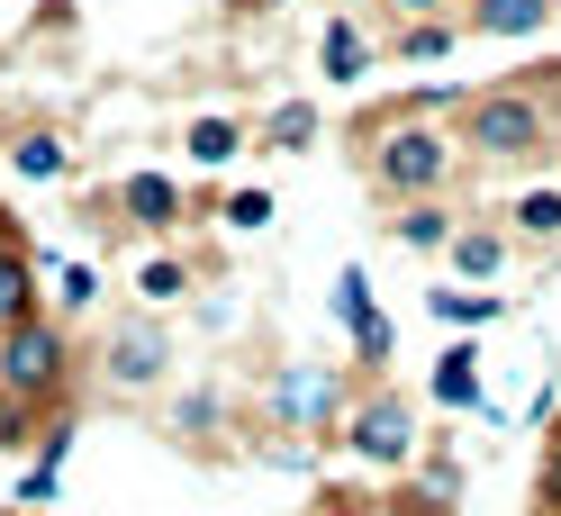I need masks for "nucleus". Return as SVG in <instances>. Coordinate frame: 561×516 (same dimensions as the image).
I'll list each match as a JSON object with an SVG mask.
<instances>
[{
    "label": "nucleus",
    "mask_w": 561,
    "mask_h": 516,
    "mask_svg": "<svg viewBox=\"0 0 561 516\" xmlns=\"http://www.w3.org/2000/svg\"><path fill=\"white\" fill-rule=\"evenodd\" d=\"M354 163L380 199H444L453 172H462V146H453L444 118H390V110H363L354 118Z\"/></svg>",
    "instance_id": "f257e3e1"
},
{
    "label": "nucleus",
    "mask_w": 561,
    "mask_h": 516,
    "mask_svg": "<svg viewBox=\"0 0 561 516\" xmlns=\"http://www.w3.org/2000/svg\"><path fill=\"white\" fill-rule=\"evenodd\" d=\"M552 100L535 82H499V91H471L462 110H453V146L480 154V163H535L552 146Z\"/></svg>",
    "instance_id": "f03ea898"
},
{
    "label": "nucleus",
    "mask_w": 561,
    "mask_h": 516,
    "mask_svg": "<svg viewBox=\"0 0 561 516\" xmlns=\"http://www.w3.org/2000/svg\"><path fill=\"white\" fill-rule=\"evenodd\" d=\"M0 390H19L27 408L55 417V408L73 399V326L46 318V308L37 318H10L0 326Z\"/></svg>",
    "instance_id": "7ed1b4c3"
},
{
    "label": "nucleus",
    "mask_w": 561,
    "mask_h": 516,
    "mask_svg": "<svg viewBox=\"0 0 561 516\" xmlns=\"http://www.w3.org/2000/svg\"><path fill=\"white\" fill-rule=\"evenodd\" d=\"M335 444H344V454H354L363 471H408L416 454H426V435H416V399H399V390L371 371V381H363L354 399H344Z\"/></svg>",
    "instance_id": "20e7f679"
},
{
    "label": "nucleus",
    "mask_w": 561,
    "mask_h": 516,
    "mask_svg": "<svg viewBox=\"0 0 561 516\" xmlns=\"http://www.w3.org/2000/svg\"><path fill=\"white\" fill-rule=\"evenodd\" d=\"M344 390L327 363H272V381H263V426L272 435H335V417H344Z\"/></svg>",
    "instance_id": "39448f33"
},
{
    "label": "nucleus",
    "mask_w": 561,
    "mask_h": 516,
    "mask_svg": "<svg viewBox=\"0 0 561 516\" xmlns=\"http://www.w3.org/2000/svg\"><path fill=\"white\" fill-rule=\"evenodd\" d=\"M163 381H172V335L154 318H127L100 335V390L110 399H154Z\"/></svg>",
    "instance_id": "423d86ee"
},
{
    "label": "nucleus",
    "mask_w": 561,
    "mask_h": 516,
    "mask_svg": "<svg viewBox=\"0 0 561 516\" xmlns=\"http://www.w3.org/2000/svg\"><path fill=\"white\" fill-rule=\"evenodd\" d=\"M335 326H344V344H354V363L363 371H380V363H390L399 354V326H390V308H380V290H371V272L363 263H344L335 272Z\"/></svg>",
    "instance_id": "0eeeda50"
},
{
    "label": "nucleus",
    "mask_w": 561,
    "mask_h": 516,
    "mask_svg": "<svg viewBox=\"0 0 561 516\" xmlns=\"http://www.w3.org/2000/svg\"><path fill=\"white\" fill-rule=\"evenodd\" d=\"M110 209H118V227H136V236H182L199 209H191V191L172 182V172H127V182H110Z\"/></svg>",
    "instance_id": "6e6552de"
},
{
    "label": "nucleus",
    "mask_w": 561,
    "mask_h": 516,
    "mask_svg": "<svg viewBox=\"0 0 561 516\" xmlns=\"http://www.w3.org/2000/svg\"><path fill=\"white\" fill-rule=\"evenodd\" d=\"M380 64H390V55H380L371 19H363V10H327V27H318V73H327L335 91H363Z\"/></svg>",
    "instance_id": "1a4fd4ad"
},
{
    "label": "nucleus",
    "mask_w": 561,
    "mask_h": 516,
    "mask_svg": "<svg viewBox=\"0 0 561 516\" xmlns=\"http://www.w3.org/2000/svg\"><path fill=\"white\" fill-rule=\"evenodd\" d=\"M444 272H453V282L499 290L507 272H516V236H507L499 218H453V236H444Z\"/></svg>",
    "instance_id": "9d476101"
},
{
    "label": "nucleus",
    "mask_w": 561,
    "mask_h": 516,
    "mask_svg": "<svg viewBox=\"0 0 561 516\" xmlns=\"http://www.w3.org/2000/svg\"><path fill=\"white\" fill-rule=\"evenodd\" d=\"M426 399L444 408V417H480V408H489V381H480V344H471V335H453L444 354H435V371H426Z\"/></svg>",
    "instance_id": "9b49d317"
},
{
    "label": "nucleus",
    "mask_w": 561,
    "mask_h": 516,
    "mask_svg": "<svg viewBox=\"0 0 561 516\" xmlns=\"http://www.w3.org/2000/svg\"><path fill=\"white\" fill-rule=\"evenodd\" d=\"M516 245H561V172H535V182L507 191V209H489Z\"/></svg>",
    "instance_id": "f8f14e48"
},
{
    "label": "nucleus",
    "mask_w": 561,
    "mask_h": 516,
    "mask_svg": "<svg viewBox=\"0 0 561 516\" xmlns=\"http://www.w3.org/2000/svg\"><path fill=\"white\" fill-rule=\"evenodd\" d=\"M127 290H136V308H146V318H154V308H182V299L199 290V263L172 254V245H146V254L127 263Z\"/></svg>",
    "instance_id": "ddd939ff"
},
{
    "label": "nucleus",
    "mask_w": 561,
    "mask_h": 516,
    "mask_svg": "<svg viewBox=\"0 0 561 516\" xmlns=\"http://www.w3.org/2000/svg\"><path fill=\"white\" fill-rule=\"evenodd\" d=\"M426 318L453 326V335H480V326L507 318V290H480V282H453V272H444V282L426 290Z\"/></svg>",
    "instance_id": "4468645a"
},
{
    "label": "nucleus",
    "mask_w": 561,
    "mask_h": 516,
    "mask_svg": "<svg viewBox=\"0 0 561 516\" xmlns=\"http://www.w3.org/2000/svg\"><path fill=\"white\" fill-rule=\"evenodd\" d=\"M100 299H110V272H100L91 254H73V263H46V318L82 326V318H91Z\"/></svg>",
    "instance_id": "2eb2a0df"
},
{
    "label": "nucleus",
    "mask_w": 561,
    "mask_h": 516,
    "mask_svg": "<svg viewBox=\"0 0 561 516\" xmlns=\"http://www.w3.org/2000/svg\"><path fill=\"white\" fill-rule=\"evenodd\" d=\"M10 172H19V182H46V191H55V182H73V172H82V154L64 146L55 127H19V136H10Z\"/></svg>",
    "instance_id": "dca6fc26"
},
{
    "label": "nucleus",
    "mask_w": 561,
    "mask_h": 516,
    "mask_svg": "<svg viewBox=\"0 0 561 516\" xmlns=\"http://www.w3.org/2000/svg\"><path fill=\"white\" fill-rule=\"evenodd\" d=\"M552 19L561 0H462V27H480V37H543Z\"/></svg>",
    "instance_id": "f3484780"
},
{
    "label": "nucleus",
    "mask_w": 561,
    "mask_h": 516,
    "mask_svg": "<svg viewBox=\"0 0 561 516\" xmlns=\"http://www.w3.org/2000/svg\"><path fill=\"white\" fill-rule=\"evenodd\" d=\"M182 154H191L199 172H227L236 154H254V127L227 118V110H199V118H191V136H182Z\"/></svg>",
    "instance_id": "a211bd4d"
},
{
    "label": "nucleus",
    "mask_w": 561,
    "mask_h": 516,
    "mask_svg": "<svg viewBox=\"0 0 561 516\" xmlns=\"http://www.w3.org/2000/svg\"><path fill=\"white\" fill-rule=\"evenodd\" d=\"M453 46H462V19H408L399 37H380V55H399V64H453Z\"/></svg>",
    "instance_id": "6ab92c4d"
},
{
    "label": "nucleus",
    "mask_w": 561,
    "mask_h": 516,
    "mask_svg": "<svg viewBox=\"0 0 561 516\" xmlns=\"http://www.w3.org/2000/svg\"><path fill=\"white\" fill-rule=\"evenodd\" d=\"M37 308H46L37 254H27V245H0V326H10V318H37Z\"/></svg>",
    "instance_id": "aec40b11"
},
{
    "label": "nucleus",
    "mask_w": 561,
    "mask_h": 516,
    "mask_svg": "<svg viewBox=\"0 0 561 516\" xmlns=\"http://www.w3.org/2000/svg\"><path fill=\"white\" fill-rule=\"evenodd\" d=\"M254 146H263V154H308V146H318V110H308V100H280V110H263Z\"/></svg>",
    "instance_id": "412c9836"
},
{
    "label": "nucleus",
    "mask_w": 561,
    "mask_h": 516,
    "mask_svg": "<svg viewBox=\"0 0 561 516\" xmlns=\"http://www.w3.org/2000/svg\"><path fill=\"white\" fill-rule=\"evenodd\" d=\"M390 236H399L408 254H444V236H453V209H444V199H399Z\"/></svg>",
    "instance_id": "4be33fe9"
},
{
    "label": "nucleus",
    "mask_w": 561,
    "mask_h": 516,
    "mask_svg": "<svg viewBox=\"0 0 561 516\" xmlns=\"http://www.w3.org/2000/svg\"><path fill=\"white\" fill-rule=\"evenodd\" d=\"M272 218H280V209H272V191H263V182H236V191H218V227H227V236H263Z\"/></svg>",
    "instance_id": "5701e85b"
},
{
    "label": "nucleus",
    "mask_w": 561,
    "mask_h": 516,
    "mask_svg": "<svg viewBox=\"0 0 561 516\" xmlns=\"http://www.w3.org/2000/svg\"><path fill=\"white\" fill-rule=\"evenodd\" d=\"M462 100H471V91L444 73V82H416V91H399V100H380V110H390V118H444V127H453V110H462Z\"/></svg>",
    "instance_id": "b1692460"
},
{
    "label": "nucleus",
    "mask_w": 561,
    "mask_h": 516,
    "mask_svg": "<svg viewBox=\"0 0 561 516\" xmlns=\"http://www.w3.org/2000/svg\"><path fill=\"white\" fill-rule=\"evenodd\" d=\"M218 426H227V399L218 390H182V399H172V435H182V444H218Z\"/></svg>",
    "instance_id": "393cba45"
},
{
    "label": "nucleus",
    "mask_w": 561,
    "mask_h": 516,
    "mask_svg": "<svg viewBox=\"0 0 561 516\" xmlns=\"http://www.w3.org/2000/svg\"><path fill=\"white\" fill-rule=\"evenodd\" d=\"M408 471H416V498H426V507H444V516L462 507V462H453V454H416Z\"/></svg>",
    "instance_id": "a878e982"
},
{
    "label": "nucleus",
    "mask_w": 561,
    "mask_h": 516,
    "mask_svg": "<svg viewBox=\"0 0 561 516\" xmlns=\"http://www.w3.org/2000/svg\"><path fill=\"white\" fill-rule=\"evenodd\" d=\"M37 426H46V408H27L19 390H0V454H27V444H37Z\"/></svg>",
    "instance_id": "bb28decb"
},
{
    "label": "nucleus",
    "mask_w": 561,
    "mask_h": 516,
    "mask_svg": "<svg viewBox=\"0 0 561 516\" xmlns=\"http://www.w3.org/2000/svg\"><path fill=\"white\" fill-rule=\"evenodd\" d=\"M55 490H64V462H37V454H27V471H19V507H55Z\"/></svg>",
    "instance_id": "cd10ccee"
},
{
    "label": "nucleus",
    "mask_w": 561,
    "mask_h": 516,
    "mask_svg": "<svg viewBox=\"0 0 561 516\" xmlns=\"http://www.w3.org/2000/svg\"><path fill=\"white\" fill-rule=\"evenodd\" d=\"M535 507H543V516H561V426H552L543 462H535Z\"/></svg>",
    "instance_id": "c85d7f7f"
},
{
    "label": "nucleus",
    "mask_w": 561,
    "mask_h": 516,
    "mask_svg": "<svg viewBox=\"0 0 561 516\" xmlns=\"http://www.w3.org/2000/svg\"><path fill=\"white\" fill-rule=\"evenodd\" d=\"M371 10H390V19L408 27V19H444V0H371Z\"/></svg>",
    "instance_id": "c756f323"
},
{
    "label": "nucleus",
    "mask_w": 561,
    "mask_h": 516,
    "mask_svg": "<svg viewBox=\"0 0 561 516\" xmlns=\"http://www.w3.org/2000/svg\"><path fill=\"white\" fill-rule=\"evenodd\" d=\"M318 516H380V507H371V498H344V490H327V498H318Z\"/></svg>",
    "instance_id": "7c9ffc66"
}]
</instances>
